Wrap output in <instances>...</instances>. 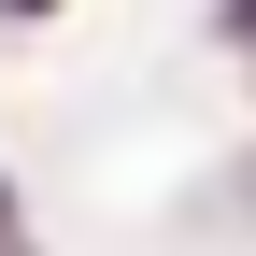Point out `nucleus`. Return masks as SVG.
Instances as JSON below:
<instances>
[{
  "mask_svg": "<svg viewBox=\"0 0 256 256\" xmlns=\"http://www.w3.org/2000/svg\"><path fill=\"white\" fill-rule=\"evenodd\" d=\"M214 28H228V43H242V57H256V0H228V14H214Z\"/></svg>",
  "mask_w": 256,
  "mask_h": 256,
  "instance_id": "1",
  "label": "nucleus"
},
{
  "mask_svg": "<svg viewBox=\"0 0 256 256\" xmlns=\"http://www.w3.org/2000/svg\"><path fill=\"white\" fill-rule=\"evenodd\" d=\"M0 14H57V0H0Z\"/></svg>",
  "mask_w": 256,
  "mask_h": 256,
  "instance_id": "2",
  "label": "nucleus"
},
{
  "mask_svg": "<svg viewBox=\"0 0 256 256\" xmlns=\"http://www.w3.org/2000/svg\"><path fill=\"white\" fill-rule=\"evenodd\" d=\"M0 228H14V185H0Z\"/></svg>",
  "mask_w": 256,
  "mask_h": 256,
  "instance_id": "3",
  "label": "nucleus"
}]
</instances>
